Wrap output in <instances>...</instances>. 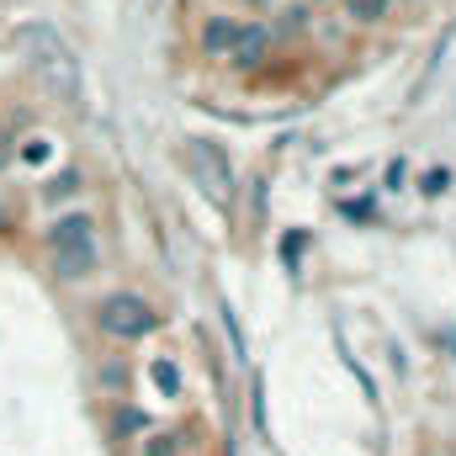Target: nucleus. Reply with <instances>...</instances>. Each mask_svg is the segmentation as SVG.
I'll list each match as a JSON object with an SVG mask.
<instances>
[{
    "instance_id": "1",
    "label": "nucleus",
    "mask_w": 456,
    "mask_h": 456,
    "mask_svg": "<svg viewBox=\"0 0 456 456\" xmlns=\"http://www.w3.org/2000/svg\"><path fill=\"white\" fill-rule=\"evenodd\" d=\"M16 48H21L27 64L48 80V91H59L64 102H80V59H75V48H69L53 27H43V21L16 27Z\"/></svg>"
},
{
    "instance_id": "2",
    "label": "nucleus",
    "mask_w": 456,
    "mask_h": 456,
    "mask_svg": "<svg viewBox=\"0 0 456 456\" xmlns=\"http://www.w3.org/2000/svg\"><path fill=\"white\" fill-rule=\"evenodd\" d=\"M48 244H53V271L69 276V281H80V276L96 265V233H91V218H86V213L59 218L53 233H48Z\"/></svg>"
},
{
    "instance_id": "3",
    "label": "nucleus",
    "mask_w": 456,
    "mask_h": 456,
    "mask_svg": "<svg viewBox=\"0 0 456 456\" xmlns=\"http://www.w3.org/2000/svg\"><path fill=\"white\" fill-rule=\"evenodd\" d=\"M96 324H102V335H112V340H143V335L154 330V314H149L143 297L112 292V297L96 303Z\"/></svg>"
},
{
    "instance_id": "4",
    "label": "nucleus",
    "mask_w": 456,
    "mask_h": 456,
    "mask_svg": "<svg viewBox=\"0 0 456 456\" xmlns=\"http://www.w3.org/2000/svg\"><path fill=\"white\" fill-rule=\"evenodd\" d=\"M186 159H191V170H197V181L208 186L213 202H233V165H228V154L218 143L191 138V143H186Z\"/></svg>"
},
{
    "instance_id": "5",
    "label": "nucleus",
    "mask_w": 456,
    "mask_h": 456,
    "mask_svg": "<svg viewBox=\"0 0 456 456\" xmlns=\"http://www.w3.org/2000/svg\"><path fill=\"white\" fill-rule=\"evenodd\" d=\"M228 59H233L239 69H255V64L265 59V27H239V37H233Z\"/></svg>"
},
{
    "instance_id": "6",
    "label": "nucleus",
    "mask_w": 456,
    "mask_h": 456,
    "mask_svg": "<svg viewBox=\"0 0 456 456\" xmlns=\"http://www.w3.org/2000/svg\"><path fill=\"white\" fill-rule=\"evenodd\" d=\"M233 37H239V21H228V16H208V27H202V48H208V53H228Z\"/></svg>"
},
{
    "instance_id": "7",
    "label": "nucleus",
    "mask_w": 456,
    "mask_h": 456,
    "mask_svg": "<svg viewBox=\"0 0 456 456\" xmlns=\"http://www.w3.org/2000/svg\"><path fill=\"white\" fill-rule=\"evenodd\" d=\"M345 5H350V16H355V21H377V16L387 11V0H345Z\"/></svg>"
},
{
    "instance_id": "8",
    "label": "nucleus",
    "mask_w": 456,
    "mask_h": 456,
    "mask_svg": "<svg viewBox=\"0 0 456 456\" xmlns=\"http://www.w3.org/2000/svg\"><path fill=\"white\" fill-rule=\"evenodd\" d=\"M154 382H159L165 393H175V387H181V371H175L170 361H154Z\"/></svg>"
},
{
    "instance_id": "9",
    "label": "nucleus",
    "mask_w": 456,
    "mask_h": 456,
    "mask_svg": "<svg viewBox=\"0 0 456 456\" xmlns=\"http://www.w3.org/2000/svg\"><path fill=\"white\" fill-rule=\"evenodd\" d=\"M75 186H80V175H75V170H64V175H59V181H53V186H48V197H53V202H59V197H69V191H75Z\"/></svg>"
},
{
    "instance_id": "10",
    "label": "nucleus",
    "mask_w": 456,
    "mask_h": 456,
    "mask_svg": "<svg viewBox=\"0 0 456 456\" xmlns=\"http://www.w3.org/2000/svg\"><path fill=\"white\" fill-rule=\"evenodd\" d=\"M175 441H181V436H165V441H154V446H149V456H175Z\"/></svg>"
},
{
    "instance_id": "11",
    "label": "nucleus",
    "mask_w": 456,
    "mask_h": 456,
    "mask_svg": "<svg viewBox=\"0 0 456 456\" xmlns=\"http://www.w3.org/2000/svg\"><path fill=\"white\" fill-rule=\"evenodd\" d=\"M425 191H430V197L446 191V170H430V175H425Z\"/></svg>"
},
{
    "instance_id": "12",
    "label": "nucleus",
    "mask_w": 456,
    "mask_h": 456,
    "mask_svg": "<svg viewBox=\"0 0 456 456\" xmlns=\"http://www.w3.org/2000/svg\"><path fill=\"white\" fill-rule=\"evenodd\" d=\"M5 165H11V138L0 133V170H5Z\"/></svg>"
}]
</instances>
